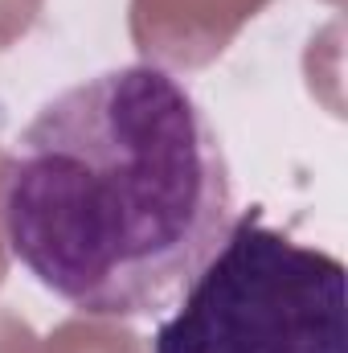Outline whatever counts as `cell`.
Returning a JSON list of instances; mask_svg holds the SVG:
<instances>
[{"instance_id":"cell-2","label":"cell","mask_w":348,"mask_h":353,"mask_svg":"<svg viewBox=\"0 0 348 353\" xmlns=\"http://www.w3.org/2000/svg\"><path fill=\"white\" fill-rule=\"evenodd\" d=\"M152 353H348L345 263L246 210L160 321Z\"/></svg>"},{"instance_id":"cell-1","label":"cell","mask_w":348,"mask_h":353,"mask_svg":"<svg viewBox=\"0 0 348 353\" xmlns=\"http://www.w3.org/2000/svg\"><path fill=\"white\" fill-rule=\"evenodd\" d=\"M234 222V176L188 87L148 62L54 94L0 173L8 255L83 316L173 308Z\"/></svg>"}]
</instances>
